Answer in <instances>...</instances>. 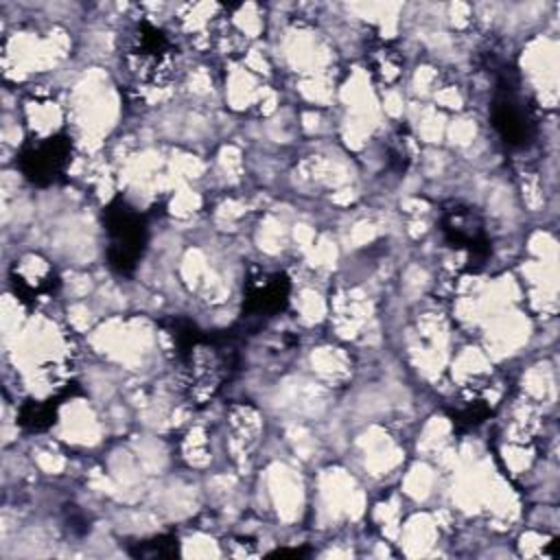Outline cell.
<instances>
[{
	"instance_id": "6da1fadb",
	"label": "cell",
	"mask_w": 560,
	"mask_h": 560,
	"mask_svg": "<svg viewBox=\"0 0 560 560\" xmlns=\"http://www.w3.org/2000/svg\"><path fill=\"white\" fill-rule=\"evenodd\" d=\"M175 381L182 396L190 405H206L234 376L238 365V350L232 335H210L190 322H175Z\"/></svg>"
},
{
	"instance_id": "7a4b0ae2",
	"label": "cell",
	"mask_w": 560,
	"mask_h": 560,
	"mask_svg": "<svg viewBox=\"0 0 560 560\" xmlns=\"http://www.w3.org/2000/svg\"><path fill=\"white\" fill-rule=\"evenodd\" d=\"M120 59L125 70L142 85L162 88L175 79V42L151 20L133 22L120 39Z\"/></svg>"
},
{
	"instance_id": "3957f363",
	"label": "cell",
	"mask_w": 560,
	"mask_h": 560,
	"mask_svg": "<svg viewBox=\"0 0 560 560\" xmlns=\"http://www.w3.org/2000/svg\"><path fill=\"white\" fill-rule=\"evenodd\" d=\"M490 120L501 142L510 149H527L536 140L538 120L534 116V105L508 74L497 83Z\"/></svg>"
},
{
	"instance_id": "277c9868",
	"label": "cell",
	"mask_w": 560,
	"mask_h": 560,
	"mask_svg": "<svg viewBox=\"0 0 560 560\" xmlns=\"http://www.w3.org/2000/svg\"><path fill=\"white\" fill-rule=\"evenodd\" d=\"M147 232L144 217L122 199L105 210L107 260L116 271L129 273L136 269L147 247Z\"/></svg>"
},
{
	"instance_id": "5b68a950",
	"label": "cell",
	"mask_w": 560,
	"mask_h": 560,
	"mask_svg": "<svg viewBox=\"0 0 560 560\" xmlns=\"http://www.w3.org/2000/svg\"><path fill=\"white\" fill-rule=\"evenodd\" d=\"M442 232L451 247L464 249L470 256V262L483 265L490 254V238L481 214L466 203H451L442 212Z\"/></svg>"
},
{
	"instance_id": "8992f818",
	"label": "cell",
	"mask_w": 560,
	"mask_h": 560,
	"mask_svg": "<svg viewBox=\"0 0 560 560\" xmlns=\"http://www.w3.org/2000/svg\"><path fill=\"white\" fill-rule=\"evenodd\" d=\"M72 158V142L68 136H50L28 144L20 155V171L37 186H50L59 182Z\"/></svg>"
},
{
	"instance_id": "52a82bcc",
	"label": "cell",
	"mask_w": 560,
	"mask_h": 560,
	"mask_svg": "<svg viewBox=\"0 0 560 560\" xmlns=\"http://www.w3.org/2000/svg\"><path fill=\"white\" fill-rule=\"evenodd\" d=\"M289 278L282 271H254L245 280L243 317L265 322L276 317L289 302Z\"/></svg>"
},
{
	"instance_id": "ba28073f",
	"label": "cell",
	"mask_w": 560,
	"mask_h": 560,
	"mask_svg": "<svg viewBox=\"0 0 560 560\" xmlns=\"http://www.w3.org/2000/svg\"><path fill=\"white\" fill-rule=\"evenodd\" d=\"M11 284L20 300L39 302L55 291L57 276L46 260L37 256H28V258H22L20 262L15 260V265L11 267Z\"/></svg>"
},
{
	"instance_id": "9c48e42d",
	"label": "cell",
	"mask_w": 560,
	"mask_h": 560,
	"mask_svg": "<svg viewBox=\"0 0 560 560\" xmlns=\"http://www.w3.org/2000/svg\"><path fill=\"white\" fill-rule=\"evenodd\" d=\"M492 407L490 400L483 392L477 389H464L457 400H453V411H451V420L457 429L466 431V429H475L479 427L488 416H490Z\"/></svg>"
},
{
	"instance_id": "30bf717a",
	"label": "cell",
	"mask_w": 560,
	"mask_h": 560,
	"mask_svg": "<svg viewBox=\"0 0 560 560\" xmlns=\"http://www.w3.org/2000/svg\"><path fill=\"white\" fill-rule=\"evenodd\" d=\"M368 63L372 68L374 79L383 85L396 83L402 74V57L389 44H378L376 48H372L368 55Z\"/></svg>"
},
{
	"instance_id": "8fae6325",
	"label": "cell",
	"mask_w": 560,
	"mask_h": 560,
	"mask_svg": "<svg viewBox=\"0 0 560 560\" xmlns=\"http://www.w3.org/2000/svg\"><path fill=\"white\" fill-rule=\"evenodd\" d=\"M387 153H389V164L396 168V171H407L413 160H416V153H418V147L413 142V136L409 133V129H396L389 138V144H387Z\"/></svg>"
},
{
	"instance_id": "7c38bea8",
	"label": "cell",
	"mask_w": 560,
	"mask_h": 560,
	"mask_svg": "<svg viewBox=\"0 0 560 560\" xmlns=\"http://www.w3.org/2000/svg\"><path fill=\"white\" fill-rule=\"evenodd\" d=\"M177 553V540L173 536H155L149 540H142L131 549V556L136 558H171Z\"/></svg>"
},
{
	"instance_id": "4fadbf2b",
	"label": "cell",
	"mask_w": 560,
	"mask_h": 560,
	"mask_svg": "<svg viewBox=\"0 0 560 560\" xmlns=\"http://www.w3.org/2000/svg\"><path fill=\"white\" fill-rule=\"evenodd\" d=\"M50 400H44V402H26L20 411V422L24 427H31V429H44L52 422L55 418V407L57 405H48Z\"/></svg>"
}]
</instances>
